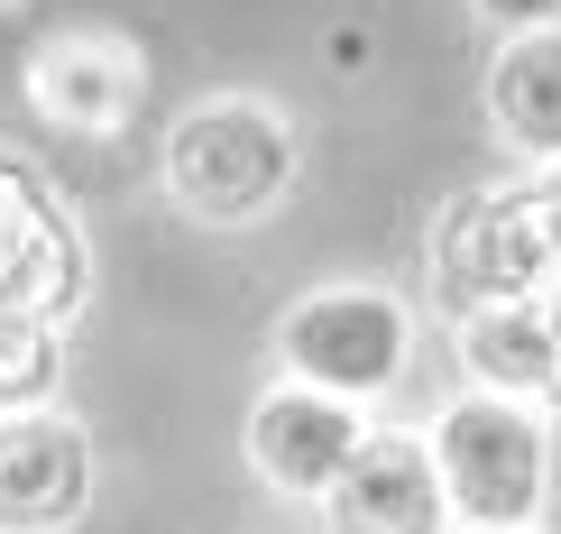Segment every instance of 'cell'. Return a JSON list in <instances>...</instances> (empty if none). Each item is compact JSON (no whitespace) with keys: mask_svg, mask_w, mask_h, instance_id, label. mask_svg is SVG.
<instances>
[{"mask_svg":"<svg viewBox=\"0 0 561 534\" xmlns=\"http://www.w3.org/2000/svg\"><path fill=\"white\" fill-rule=\"evenodd\" d=\"M286 184H295V121L267 102L230 92V102H194L167 129V194L213 230H240V221L276 213Z\"/></svg>","mask_w":561,"mask_h":534,"instance_id":"obj_1","label":"cell"},{"mask_svg":"<svg viewBox=\"0 0 561 534\" xmlns=\"http://www.w3.org/2000/svg\"><path fill=\"white\" fill-rule=\"evenodd\" d=\"M424 461L442 479V507L451 525H534V507L552 489V443H543V414L516 397H451L424 433Z\"/></svg>","mask_w":561,"mask_h":534,"instance_id":"obj_2","label":"cell"},{"mask_svg":"<svg viewBox=\"0 0 561 534\" xmlns=\"http://www.w3.org/2000/svg\"><path fill=\"white\" fill-rule=\"evenodd\" d=\"M405 351H414V314L387 286H313L276 322V368L295 387H322V397H350V406H368L378 387L405 378Z\"/></svg>","mask_w":561,"mask_h":534,"instance_id":"obj_3","label":"cell"},{"mask_svg":"<svg viewBox=\"0 0 561 534\" xmlns=\"http://www.w3.org/2000/svg\"><path fill=\"white\" fill-rule=\"evenodd\" d=\"M92 433L65 406L0 414V534H75L92 516Z\"/></svg>","mask_w":561,"mask_h":534,"instance_id":"obj_4","label":"cell"},{"mask_svg":"<svg viewBox=\"0 0 561 534\" xmlns=\"http://www.w3.org/2000/svg\"><path fill=\"white\" fill-rule=\"evenodd\" d=\"M433 276H442L470 314H479V305H525V295L552 276L543 240H534L525 194H470V203H451L442 230H433Z\"/></svg>","mask_w":561,"mask_h":534,"instance_id":"obj_5","label":"cell"},{"mask_svg":"<svg viewBox=\"0 0 561 534\" xmlns=\"http://www.w3.org/2000/svg\"><path fill=\"white\" fill-rule=\"evenodd\" d=\"M249 470L267 479V489H286V498H322L332 479L350 470V452L368 443V414L350 406V397H322V387H267L259 406H249Z\"/></svg>","mask_w":561,"mask_h":534,"instance_id":"obj_6","label":"cell"},{"mask_svg":"<svg viewBox=\"0 0 561 534\" xmlns=\"http://www.w3.org/2000/svg\"><path fill=\"white\" fill-rule=\"evenodd\" d=\"M313 507H322V534H451L442 479L414 433H368Z\"/></svg>","mask_w":561,"mask_h":534,"instance_id":"obj_7","label":"cell"},{"mask_svg":"<svg viewBox=\"0 0 561 534\" xmlns=\"http://www.w3.org/2000/svg\"><path fill=\"white\" fill-rule=\"evenodd\" d=\"M28 102L46 111V121L83 129V138H111L138 111V56L111 37H46L37 65H28Z\"/></svg>","mask_w":561,"mask_h":534,"instance_id":"obj_8","label":"cell"},{"mask_svg":"<svg viewBox=\"0 0 561 534\" xmlns=\"http://www.w3.org/2000/svg\"><path fill=\"white\" fill-rule=\"evenodd\" d=\"M488 121L516 157L561 167V29H525L488 65Z\"/></svg>","mask_w":561,"mask_h":534,"instance_id":"obj_9","label":"cell"},{"mask_svg":"<svg viewBox=\"0 0 561 534\" xmlns=\"http://www.w3.org/2000/svg\"><path fill=\"white\" fill-rule=\"evenodd\" d=\"M460 360H470V387H488V397H516V406L552 397V332L534 314V295L460 314Z\"/></svg>","mask_w":561,"mask_h":534,"instance_id":"obj_10","label":"cell"},{"mask_svg":"<svg viewBox=\"0 0 561 534\" xmlns=\"http://www.w3.org/2000/svg\"><path fill=\"white\" fill-rule=\"evenodd\" d=\"M56 360H65V351H56V322L0 305V414L56 397Z\"/></svg>","mask_w":561,"mask_h":534,"instance_id":"obj_11","label":"cell"},{"mask_svg":"<svg viewBox=\"0 0 561 534\" xmlns=\"http://www.w3.org/2000/svg\"><path fill=\"white\" fill-rule=\"evenodd\" d=\"M497 37H525V29H561V0H470Z\"/></svg>","mask_w":561,"mask_h":534,"instance_id":"obj_12","label":"cell"},{"mask_svg":"<svg viewBox=\"0 0 561 534\" xmlns=\"http://www.w3.org/2000/svg\"><path fill=\"white\" fill-rule=\"evenodd\" d=\"M525 213H534V240H543V259L561 268V167H552V175L525 194Z\"/></svg>","mask_w":561,"mask_h":534,"instance_id":"obj_13","label":"cell"},{"mask_svg":"<svg viewBox=\"0 0 561 534\" xmlns=\"http://www.w3.org/2000/svg\"><path fill=\"white\" fill-rule=\"evenodd\" d=\"M534 314H543V332H552V397H561V268L534 286Z\"/></svg>","mask_w":561,"mask_h":534,"instance_id":"obj_14","label":"cell"},{"mask_svg":"<svg viewBox=\"0 0 561 534\" xmlns=\"http://www.w3.org/2000/svg\"><path fill=\"white\" fill-rule=\"evenodd\" d=\"M460 534H534V525H460Z\"/></svg>","mask_w":561,"mask_h":534,"instance_id":"obj_15","label":"cell"},{"mask_svg":"<svg viewBox=\"0 0 561 534\" xmlns=\"http://www.w3.org/2000/svg\"><path fill=\"white\" fill-rule=\"evenodd\" d=\"M0 10H10V0H0Z\"/></svg>","mask_w":561,"mask_h":534,"instance_id":"obj_16","label":"cell"}]
</instances>
